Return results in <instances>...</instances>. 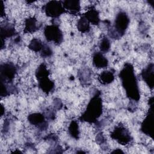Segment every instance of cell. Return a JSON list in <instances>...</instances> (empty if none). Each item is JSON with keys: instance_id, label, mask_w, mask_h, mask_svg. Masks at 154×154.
<instances>
[{"instance_id": "cell-20", "label": "cell", "mask_w": 154, "mask_h": 154, "mask_svg": "<svg viewBox=\"0 0 154 154\" xmlns=\"http://www.w3.org/2000/svg\"><path fill=\"white\" fill-rule=\"evenodd\" d=\"M44 43L38 38H32L28 45L29 49L35 52H40Z\"/></svg>"}, {"instance_id": "cell-23", "label": "cell", "mask_w": 154, "mask_h": 154, "mask_svg": "<svg viewBox=\"0 0 154 154\" xmlns=\"http://www.w3.org/2000/svg\"><path fill=\"white\" fill-rule=\"evenodd\" d=\"M111 153H123L124 152H123L121 149H117L114 150V151H112Z\"/></svg>"}, {"instance_id": "cell-16", "label": "cell", "mask_w": 154, "mask_h": 154, "mask_svg": "<svg viewBox=\"0 0 154 154\" xmlns=\"http://www.w3.org/2000/svg\"><path fill=\"white\" fill-rule=\"evenodd\" d=\"M37 20L35 17H29L25 20L24 32L32 33L38 29V26L37 24Z\"/></svg>"}, {"instance_id": "cell-5", "label": "cell", "mask_w": 154, "mask_h": 154, "mask_svg": "<svg viewBox=\"0 0 154 154\" xmlns=\"http://www.w3.org/2000/svg\"><path fill=\"white\" fill-rule=\"evenodd\" d=\"M110 136L111 138L122 145H126L132 140V137L129 130L122 124L114 128V130L111 132Z\"/></svg>"}, {"instance_id": "cell-19", "label": "cell", "mask_w": 154, "mask_h": 154, "mask_svg": "<svg viewBox=\"0 0 154 154\" xmlns=\"http://www.w3.org/2000/svg\"><path fill=\"white\" fill-rule=\"evenodd\" d=\"M69 135L73 138L78 140L79 137V129L78 123L76 120H72L68 128Z\"/></svg>"}, {"instance_id": "cell-15", "label": "cell", "mask_w": 154, "mask_h": 154, "mask_svg": "<svg viewBox=\"0 0 154 154\" xmlns=\"http://www.w3.org/2000/svg\"><path fill=\"white\" fill-rule=\"evenodd\" d=\"M83 16L88 20L90 23L98 25L100 23L99 13L93 6H91L84 14H83Z\"/></svg>"}, {"instance_id": "cell-4", "label": "cell", "mask_w": 154, "mask_h": 154, "mask_svg": "<svg viewBox=\"0 0 154 154\" xmlns=\"http://www.w3.org/2000/svg\"><path fill=\"white\" fill-rule=\"evenodd\" d=\"M38 81V87L45 93L52 92L55 88L54 82L49 78V71L45 63H42L37 68L35 73Z\"/></svg>"}, {"instance_id": "cell-14", "label": "cell", "mask_w": 154, "mask_h": 154, "mask_svg": "<svg viewBox=\"0 0 154 154\" xmlns=\"http://www.w3.org/2000/svg\"><path fill=\"white\" fill-rule=\"evenodd\" d=\"M93 64L98 69L105 68L108 66V60L101 52H96L93 55Z\"/></svg>"}, {"instance_id": "cell-21", "label": "cell", "mask_w": 154, "mask_h": 154, "mask_svg": "<svg viewBox=\"0 0 154 154\" xmlns=\"http://www.w3.org/2000/svg\"><path fill=\"white\" fill-rule=\"evenodd\" d=\"M99 47L102 53L103 54L108 52L111 48V43L109 39L106 37L104 36L102 38H101Z\"/></svg>"}, {"instance_id": "cell-25", "label": "cell", "mask_w": 154, "mask_h": 154, "mask_svg": "<svg viewBox=\"0 0 154 154\" xmlns=\"http://www.w3.org/2000/svg\"><path fill=\"white\" fill-rule=\"evenodd\" d=\"M1 108H2V112H1V116H2V115H3V112H4V108H3V106H2Z\"/></svg>"}, {"instance_id": "cell-2", "label": "cell", "mask_w": 154, "mask_h": 154, "mask_svg": "<svg viewBox=\"0 0 154 154\" xmlns=\"http://www.w3.org/2000/svg\"><path fill=\"white\" fill-rule=\"evenodd\" d=\"M100 92L97 91L90 99L86 109L79 118L80 121L90 123H96L102 114V100L100 96Z\"/></svg>"}, {"instance_id": "cell-7", "label": "cell", "mask_w": 154, "mask_h": 154, "mask_svg": "<svg viewBox=\"0 0 154 154\" xmlns=\"http://www.w3.org/2000/svg\"><path fill=\"white\" fill-rule=\"evenodd\" d=\"M150 107L146 114V116L141 123V131L143 133L150 137H153V97L149 100Z\"/></svg>"}, {"instance_id": "cell-3", "label": "cell", "mask_w": 154, "mask_h": 154, "mask_svg": "<svg viewBox=\"0 0 154 154\" xmlns=\"http://www.w3.org/2000/svg\"><path fill=\"white\" fill-rule=\"evenodd\" d=\"M129 17L125 11H119L115 18L112 27L108 31L110 37L117 39L122 37L125 34L129 26Z\"/></svg>"}, {"instance_id": "cell-10", "label": "cell", "mask_w": 154, "mask_h": 154, "mask_svg": "<svg viewBox=\"0 0 154 154\" xmlns=\"http://www.w3.org/2000/svg\"><path fill=\"white\" fill-rule=\"evenodd\" d=\"M28 120L31 125L41 130L45 129L47 128V122L45 116L42 113L35 112L30 114L28 116Z\"/></svg>"}, {"instance_id": "cell-11", "label": "cell", "mask_w": 154, "mask_h": 154, "mask_svg": "<svg viewBox=\"0 0 154 154\" xmlns=\"http://www.w3.org/2000/svg\"><path fill=\"white\" fill-rule=\"evenodd\" d=\"M143 80L150 88H153L154 85V66L153 63H150L144 68L141 73Z\"/></svg>"}, {"instance_id": "cell-13", "label": "cell", "mask_w": 154, "mask_h": 154, "mask_svg": "<svg viewBox=\"0 0 154 154\" xmlns=\"http://www.w3.org/2000/svg\"><path fill=\"white\" fill-rule=\"evenodd\" d=\"M63 5L67 12L76 15L81 10L80 1L78 0H66L62 1Z\"/></svg>"}, {"instance_id": "cell-17", "label": "cell", "mask_w": 154, "mask_h": 154, "mask_svg": "<svg viewBox=\"0 0 154 154\" xmlns=\"http://www.w3.org/2000/svg\"><path fill=\"white\" fill-rule=\"evenodd\" d=\"M114 72L111 70H105L102 72L98 76L100 82L103 85H107L111 83L114 80Z\"/></svg>"}, {"instance_id": "cell-18", "label": "cell", "mask_w": 154, "mask_h": 154, "mask_svg": "<svg viewBox=\"0 0 154 154\" xmlns=\"http://www.w3.org/2000/svg\"><path fill=\"white\" fill-rule=\"evenodd\" d=\"M77 28L79 31L82 33L87 32L90 31V22L83 15L80 17L77 23Z\"/></svg>"}, {"instance_id": "cell-24", "label": "cell", "mask_w": 154, "mask_h": 154, "mask_svg": "<svg viewBox=\"0 0 154 154\" xmlns=\"http://www.w3.org/2000/svg\"><path fill=\"white\" fill-rule=\"evenodd\" d=\"M4 4H3V2L1 1V16L4 15Z\"/></svg>"}, {"instance_id": "cell-22", "label": "cell", "mask_w": 154, "mask_h": 154, "mask_svg": "<svg viewBox=\"0 0 154 154\" xmlns=\"http://www.w3.org/2000/svg\"><path fill=\"white\" fill-rule=\"evenodd\" d=\"M40 56L43 58L49 57L52 55V51L51 48L47 44L44 43L43 48L40 52Z\"/></svg>"}, {"instance_id": "cell-9", "label": "cell", "mask_w": 154, "mask_h": 154, "mask_svg": "<svg viewBox=\"0 0 154 154\" xmlns=\"http://www.w3.org/2000/svg\"><path fill=\"white\" fill-rule=\"evenodd\" d=\"M44 35L48 42H53L57 45L61 44L63 40V32L58 25L55 24L45 26Z\"/></svg>"}, {"instance_id": "cell-12", "label": "cell", "mask_w": 154, "mask_h": 154, "mask_svg": "<svg viewBox=\"0 0 154 154\" xmlns=\"http://www.w3.org/2000/svg\"><path fill=\"white\" fill-rule=\"evenodd\" d=\"M16 31L13 25L7 23L4 25H1V48H3V45L5 43V39L14 36L16 34Z\"/></svg>"}, {"instance_id": "cell-1", "label": "cell", "mask_w": 154, "mask_h": 154, "mask_svg": "<svg viewBox=\"0 0 154 154\" xmlns=\"http://www.w3.org/2000/svg\"><path fill=\"white\" fill-rule=\"evenodd\" d=\"M119 76L126 96L129 100L137 102L140 99V93L133 66L129 63H125Z\"/></svg>"}, {"instance_id": "cell-6", "label": "cell", "mask_w": 154, "mask_h": 154, "mask_svg": "<svg viewBox=\"0 0 154 154\" xmlns=\"http://www.w3.org/2000/svg\"><path fill=\"white\" fill-rule=\"evenodd\" d=\"M17 73V68L12 63H5L0 66L1 83L13 84V80Z\"/></svg>"}, {"instance_id": "cell-8", "label": "cell", "mask_w": 154, "mask_h": 154, "mask_svg": "<svg viewBox=\"0 0 154 154\" xmlns=\"http://www.w3.org/2000/svg\"><path fill=\"white\" fill-rule=\"evenodd\" d=\"M43 8L46 15L52 18H57L67 12L63 5L62 1H50Z\"/></svg>"}]
</instances>
